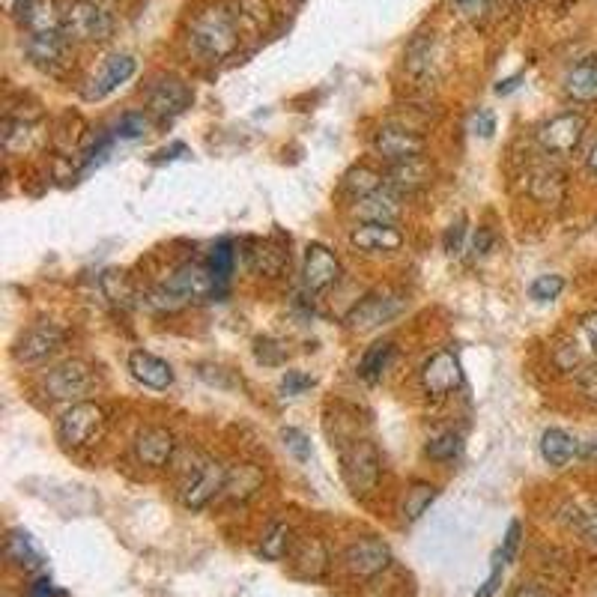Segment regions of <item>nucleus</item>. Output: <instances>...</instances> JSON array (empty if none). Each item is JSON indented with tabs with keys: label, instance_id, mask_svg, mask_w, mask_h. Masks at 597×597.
I'll return each mask as SVG.
<instances>
[{
	"label": "nucleus",
	"instance_id": "obj_53",
	"mask_svg": "<svg viewBox=\"0 0 597 597\" xmlns=\"http://www.w3.org/2000/svg\"><path fill=\"white\" fill-rule=\"evenodd\" d=\"M589 168L597 174V144L592 147V153H589Z\"/></svg>",
	"mask_w": 597,
	"mask_h": 597
},
{
	"label": "nucleus",
	"instance_id": "obj_42",
	"mask_svg": "<svg viewBox=\"0 0 597 597\" xmlns=\"http://www.w3.org/2000/svg\"><path fill=\"white\" fill-rule=\"evenodd\" d=\"M520 541H523V526L514 520V523L508 526L505 538H502V547H499V556L505 559V565L514 562V556H517V550H520Z\"/></svg>",
	"mask_w": 597,
	"mask_h": 597
},
{
	"label": "nucleus",
	"instance_id": "obj_9",
	"mask_svg": "<svg viewBox=\"0 0 597 597\" xmlns=\"http://www.w3.org/2000/svg\"><path fill=\"white\" fill-rule=\"evenodd\" d=\"M392 565V550L380 538H362L344 550V568L359 580H374Z\"/></svg>",
	"mask_w": 597,
	"mask_h": 597
},
{
	"label": "nucleus",
	"instance_id": "obj_28",
	"mask_svg": "<svg viewBox=\"0 0 597 597\" xmlns=\"http://www.w3.org/2000/svg\"><path fill=\"white\" fill-rule=\"evenodd\" d=\"M263 487V472L254 463H242L239 469H227V484L224 493L233 502H245L248 496H254Z\"/></svg>",
	"mask_w": 597,
	"mask_h": 597
},
{
	"label": "nucleus",
	"instance_id": "obj_27",
	"mask_svg": "<svg viewBox=\"0 0 597 597\" xmlns=\"http://www.w3.org/2000/svg\"><path fill=\"white\" fill-rule=\"evenodd\" d=\"M436 63V39L433 33H418L406 45V72L412 78H427Z\"/></svg>",
	"mask_w": 597,
	"mask_h": 597
},
{
	"label": "nucleus",
	"instance_id": "obj_39",
	"mask_svg": "<svg viewBox=\"0 0 597 597\" xmlns=\"http://www.w3.org/2000/svg\"><path fill=\"white\" fill-rule=\"evenodd\" d=\"M281 439H284V448H287L299 463H308V460H311V442H308V436H305L302 430L284 427V430H281Z\"/></svg>",
	"mask_w": 597,
	"mask_h": 597
},
{
	"label": "nucleus",
	"instance_id": "obj_54",
	"mask_svg": "<svg viewBox=\"0 0 597 597\" xmlns=\"http://www.w3.org/2000/svg\"><path fill=\"white\" fill-rule=\"evenodd\" d=\"M586 457H592V460H597V439H595V442H592V445H589V448H586Z\"/></svg>",
	"mask_w": 597,
	"mask_h": 597
},
{
	"label": "nucleus",
	"instance_id": "obj_33",
	"mask_svg": "<svg viewBox=\"0 0 597 597\" xmlns=\"http://www.w3.org/2000/svg\"><path fill=\"white\" fill-rule=\"evenodd\" d=\"M386 186V180L377 174V171H371V168H353L347 177H344V192L347 195H353V198H368L371 192H377V189H383Z\"/></svg>",
	"mask_w": 597,
	"mask_h": 597
},
{
	"label": "nucleus",
	"instance_id": "obj_41",
	"mask_svg": "<svg viewBox=\"0 0 597 597\" xmlns=\"http://www.w3.org/2000/svg\"><path fill=\"white\" fill-rule=\"evenodd\" d=\"M451 6L463 21H481L490 12L493 0H451Z\"/></svg>",
	"mask_w": 597,
	"mask_h": 597
},
{
	"label": "nucleus",
	"instance_id": "obj_7",
	"mask_svg": "<svg viewBox=\"0 0 597 597\" xmlns=\"http://www.w3.org/2000/svg\"><path fill=\"white\" fill-rule=\"evenodd\" d=\"M66 344V332L54 323H36L30 326L27 332L18 335L15 347H12V356L18 365H27V368H36V365H45L48 359H54Z\"/></svg>",
	"mask_w": 597,
	"mask_h": 597
},
{
	"label": "nucleus",
	"instance_id": "obj_19",
	"mask_svg": "<svg viewBox=\"0 0 597 597\" xmlns=\"http://www.w3.org/2000/svg\"><path fill=\"white\" fill-rule=\"evenodd\" d=\"M129 371H132V377H135L141 386H147V389L165 392V389L174 386V368H171L165 359H159V356H153V353H147V350H135V353L129 356Z\"/></svg>",
	"mask_w": 597,
	"mask_h": 597
},
{
	"label": "nucleus",
	"instance_id": "obj_31",
	"mask_svg": "<svg viewBox=\"0 0 597 597\" xmlns=\"http://www.w3.org/2000/svg\"><path fill=\"white\" fill-rule=\"evenodd\" d=\"M392 356H395V347H392L389 341H380V344L368 347V350H365V356H362V362H359V374H362V380L377 383V380L386 374V368H389Z\"/></svg>",
	"mask_w": 597,
	"mask_h": 597
},
{
	"label": "nucleus",
	"instance_id": "obj_46",
	"mask_svg": "<svg viewBox=\"0 0 597 597\" xmlns=\"http://www.w3.org/2000/svg\"><path fill=\"white\" fill-rule=\"evenodd\" d=\"M463 239H466V218L460 215V218L445 230V251H448V254H460V251H463Z\"/></svg>",
	"mask_w": 597,
	"mask_h": 597
},
{
	"label": "nucleus",
	"instance_id": "obj_40",
	"mask_svg": "<svg viewBox=\"0 0 597 597\" xmlns=\"http://www.w3.org/2000/svg\"><path fill=\"white\" fill-rule=\"evenodd\" d=\"M147 129H150L147 117L132 111V114H123V117H120V123H117V138H123V141H138V138L147 135Z\"/></svg>",
	"mask_w": 597,
	"mask_h": 597
},
{
	"label": "nucleus",
	"instance_id": "obj_1",
	"mask_svg": "<svg viewBox=\"0 0 597 597\" xmlns=\"http://www.w3.org/2000/svg\"><path fill=\"white\" fill-rule=\"evenodd\" d=\"M215 293H218V281H215V275L209 272V266L186 263V266H180L162 287H156V290L150 293L147 302H150L156 311H180L183 305L212 299Z\"/></svg>",
	"mask_w": 597,
	"mask_h": 597
},
{
	"label": "nucleus",
	"instance_id": "obj_11",
	"mask_svg": "<svg viewBox=\"0 0 597 597\" xmlns=\"http://www.w3.org/2000/svg\"><path fill=\"white\" fill-rule=\"evenodd\" d=\"M583 132H586V120L580 114H559V117H553L550 123L541 126L538 141H541V147L547 153L568 156V153H574L580 147Z\"/></svg>",
	"mask_w": 597,
	"mask_h": 597
},
{
	"label": "nucleus",
	"instance_id": "obj_2",
	"mask_svg": "<svg viewBox=\"0 0 597 597\" xmlns=\"http://www.w3.org/2000/svg\"><path fill=\"white\" fill-rule=\"evenodd\" d=\"M192 48L206 60H221L236 48V15L227 6L206 9L192 24Z\"/></svg>",
	"mask_w": 597,
	"mask_h": 597
},
{
	"label": "nucleus",
	"instance_id": "obj_18",
	"mask_svg": "<svg viewBox=\"0 0 597 597\" xmlns=\"http://www.w3.org/2000/svg\"><path fill=\"white\" fill-rule=\"evenodd\" d=\"M174 448H177L174 433L165 430V427H144V430H138L135 445H132L135 460L141 466H150V469H162L165 463H171Z\"/></svg>",
	"mask_w": 597,
	"mask_h": 597
},
{
	"label": "nucleus",
	"instance_id": "obj_13",
	"mask_svg": "<svg viewBox=\"0 0 597 597\" xmlns=\"http://www.w3.org/2000/svg\"><path fill=\"white\" fill-rule=\"evenodd\" d=\"M302 278H305V287L311 293H323L329 290L332 284H338L341 278V260L320 242L308 245L305 248V266H302Z\"/></svg>",
	"mask_w": 597,
	"mask_h": 597
},
{
	"label": "nucleus",
	"instance_id": "obj_29",
	"mask_svg": "<svg viewBox=\"0 0 597 597\" xmlns=\"http://www.w3.org/2000/svg\"><path fill=\"white\" fill-rule=\"evenodd\" d=\"M6 556H9V562H15L24 571H39L42 568V553H39V547L33 544V538L27 532H12L6 538Z\"/></svg>",
	"mask_w": 597,
	"mask_h": 597
},
{
	"label": "nucleus",
	"instance_id": "obj_35",
	"mask_svg": "<svg viewBox=\"0 0 597 597\" xmlns=\"http://www.w3.org/2000/svg\"><path fill=\"white\" fill-rule=\"evenodd\" d=\"M427 457L430 460H436V463H454L457 457H460V451H463V439L457 436V433H439V436H433V439H427Z\"/></svg>",
	"mask_w": 597,
	"mask_h": 597
},
{
	"label": "nucleus",
	"instance_id": "obj_14",
	"mask_svg": "<svg viewBox=\"0 0 597 597\" xmlns=\"http://www.w3.org/2000/svg\"><path fill=\"white\" fill-rule=\"evenodd\" d=\"M69 36L63 30H45V33H27V57L33 60V66L45 69V72H57L66 66V54H69Z\"/></svg>",
	"mask_w": 597,
	"mask_h": 597
},
{
	"label": "nucleus",
	"instance_id": "obj_17",
	"mask_svg": "<svg viewBox=\"0 0 597 597\" xmlns=\"http://www.w3.org/2000/svg\"><path fill=\"white\" fill-rule=\"evenodd\" d=\"M135 72H138L135 57H129V54H114V57H108L105 66H102V72L90 78V84H87V90H84V99H87V102L105 99L108 93H114L117 87H123Z\"/></svg>",
	"mask_w": 597,
	"mask_h": 597
},
{
	"label": "nucleus",
	"instance_id": "obj_48",
	"mask_svg": "<svg viewBox=\"0 0 597 597\" xmlns=\"http://www.w3.org/2000/svg\"><path fill=\"white\" fill-rule=\"evenodd\" d=\"M472 129H475V135L490 138V135L496 132V117H493L490 111H478L475 120H472Z\"/></svg>",
	"mask_w": 597,
	"mask_h": 597
},
{
	"label": "nucleus",
	"instance_id": "obj_44",
	"mask_svg": "<svg viewBox=\"0 0 597 597\" xmlns=\"http://www.w3.org/2000/svg\"><path fill=\"white\" fill-rule=\"evenodd\" d=\"M502 577H505V559L496 553V559H493V568H490V577L481 583V589L475 592V597H493L499 592V586H502Z\"/></svg>",
	"mask_w": 597,
	"mask_h": 597
},
{
	"label": "nucleus",
	"instance_id": "obj_30",
	"mask_svg": "<svg viewBox=\"0 0 597 597\" xmlns=\"http://www.w3.org/2000/svg\"><path fill=\"white\" fill-rule=\"evenodd\" d=\"M248 263H251L254 272L275 278V275H281V269L287 263V251L281 245H272V242H257L254 251H248Z\"/></svg>",
	"mask_w": 597,
	"mask_h": 597
},
{
	"label": "nucleus",
	"instance_id": "obj_21",
	"mask_svg": "<svg viewBox=\"0 0 597 597\" xmlns=\"http://www.w3.org/2000/svg\"><path fill=\"white\" fill-rule=\"evenodd\" d=\"M365 224H395L400 218V200L398 195L383 186L377 192H371L368 198L356 200V209H353Z\"/></svg>",
	"mask_w": 597,
	"mask_h": 597
},
{
	"label": "nucleus",
	"instance_id": "obj_47",
	"mask_svg": "<svg viewBox=\"0 0 597 597\" xmlns=\"http://www.w3.org/2000/svg\"><path fill=\"white\" fill-rule=\"evenodd\" d=\"M580 338H583V344L589 347V353L597 359V314H592V317H586V320H583V326H580Z\"/></svg>",
	"mask_w": 597,
	"mask_h": 597
},
{
	"label": "nucleus",
	"instance_id": "obj_49",
	"mask_svg": "<svg viewBox=\"0 0 597 597\" xmlns=\"http://www.w3.org/2000/svg\"><path fill=\"white\" fill-rule=\"evenodd\" d=\"M27 597H54V586H51V580H48V577H39V580L30 586Z\"/></svg>",
	"mask_w": 597,
	"mask_h": 597
},
{
	"label": "nucleus",
	"instance_id": "obj_20",
	"mask_svg": "<svg viewBox=\"0 0 597 597\" xmlns=\"http://www.w3.org/2000/svg\"><path fill=\"white\" fill-rule=\"evenodd\" d=\"M433 180V168L427 159H406V162H395L386 171V186L392 192H418L424 186H430Z\"/></svg>",
	"mask_w": 597,
	"mask_h": 597
},
{
	"label": "nucleus",
	"instance_id": "obj_52",
	"mask_svg": "<svg viewBox=\"0 0 597 597\" xmlns=\"http://www.w3.org/2000/svg\"><path fill=\"white\" fill-rule=\"evenodd\" d=\"M183 150H186V147H183V144H177V147H174L171 153H183ZM165 159H177V156H168V153H159V162H165Z\"/></svg>",
	"mask_w": 597,
	"mask_h": 597
},
{
	"label": "nucleus",
	"instance_id": "obj_6",
	"mask_svg": "<svg viewBox=\"0 0 597 597\" xmlns=\"http://www.w3.org/2000/svg\"><path fill=\"white\" fill-rule=\"evenodd\" d=\"M96 386V371L81 362V359H72V362H63L57 368H51L42 380V392L45 398L51 400H75L81 403L84 395H90Z\"/></svg>",
	"mask_w": 597,
	"mask_h": 597
},
{
	"label": "nucleus",
	"instance_id": "obj_43",
	"mask_svg": "<svg viewBox=\"0 0 597 597\" xmlns=\"http://www.w3.org/2000/svg\"><path fill=\"white\" fill-rule=\"evenodd\" d=\"M311 386H314V380H311L308 374H302V371H287L284 380H281V392H284L287 398H296V395L308 392Z\"/></svg>",
	"mask_w": 597,
	"mask_h": 597
},
{
	"label": "nucleus",
	"instance_id": "obj_5",
	"mask_svg": "<svg viewBox=\"0 0 597 597\" xmlns=\"http://www.w3.org/2000/svg\"><path fill=\"white\" fill-rule=\"evenodd\" d=\"M102 430H105V409H102L99 403L81 400V403H72V406L60 415L57 439H60L66 448H84V445H90Z\"/></svg>",
	"mask_w": 597,
	"mask_h": 597
},
{
	"label": "nucleus",
	"instance_id": "obj_32",
	"mask_svg": "<svg viewBox=\"0 0 597 597\" xmlns=\"http://www.w3.org/2000/svg\"><path fill=\"white\" fill-rule=\"evenodd\" d=\"M436 496H439V490H436L433 484H424V481L412 484L409 493H406V499H403V520H406V523L421 520L424 511L436 502Z\"/></svg>",
	"mask_w": 597,
	"mask_h": 597
},
{
	"label": "nucleus",
	"instance_id": "obj_24",
	"mask_svg": "<svg viewBox=\"0 0 597 597\" xmlns=\"http://www.w3.org/2000/svg\"><path fill=\"white\" fill-rule=\"evenodd\" d=\"M577 451H580V445H577V439L568 430H562V427L544 430V436H541V457L550 466H556V469L568 466L577 457Z\"/></svg>",
	"mask_w": 597,
	"mask_h": 597
},
{
	"label": "nucleus",
	"instance_id": "obj_36",
	"mask_svg": "<svg viewBox=\"0 0 597 597\" xmlns=\"http://www.w3.org/2000/svg\"><path fill=\"white\" fill-rule=\"evenodd\" d=\"M287 547H290V526L287 523H272L266 529V535H263V544H260L263 559L281 562L287 556Z\"/></svg>",
	"mask_w": 597,
	"mask_h": 597
},
{
	"label": "nucleus",
	"instance_id": "obj_50",
	"mask_svg": "<svg viewBox=\"0 0 597 597\" xmlns=\"http://www.w3.org/2000/svg\"><path fill=\"white\" fill-rule=\"evenodd\" d=\"M517 84H520V75H517V78H508V81H499L496 93H499V96H505V93H511V90H517Z\"/></svg>",
	"mask_w": 597,
	"mask_h": 597
},
{
	"label": "nucleus",
	"instance_id": "obj_15",
	"mask_svg": "<svg viewBox=\"0 0 597 597\" xmlns=\"http://www.w3.org/2000/svg\"><path fill=\"white\" fill-rule=\"evenodd\" d=\"M374 150L389 165H395V162H406V159H418L424 153V138L418 132L400 129V126H383L374 135Z\"/></svg>",
	"mask_w": 597,
	"mask_h": 597
},
{
	"label": "nucleus",
	"instance_id": "obj_45",
	"mask_svg": "<svg viewBox=\"0 0 597 597\" xmlns=\"http://www.w3.org/2000/svg\"><path fill=\"white\" fill-rule=\"evenodd\" d=\"M577 532L597 547V508H589V511H577V520H574Z\"/></svg>",
	"mask_w": 597,
	"mask_h": 597
},
{
	"label": "nucleus",
	"instance_id": "obj_34",
	"mask_svg": "<svg viewBox=\"0 0 597 597\" xmlns=\"http://www.w3.org/2000/svg\"><path fill=\"white\" fill-rule=\"evenodd\" d=\"M233 263H236L233 242H230V239H221V242L209 251V263H206V266H209V272L215 275L218 287L230 281V275H233Z\"/></svg>",
	"mask_w": 597,
	"mask_h": 597
},
{
	"label": "nucleus",
	"instance_id": "obj_37",
	"mask_svg": "<svg viewBox=\"0 0 597 597\" xmlns=\"http://www.w3.org/2000/svg\"><path fill=\"white\" fill-rule=\"evenodd\" d=\"M33 144V129L24 120H6L3 123V147L6 153H24Z\"/></svg>",
	"mask_w": 597,
	"mask_h": 597
},
{
	"label": "nucleus",
	"instance_id": "obj_22",
	"mask_svg": "<svg viewBox=\"0 0 597 597\" xmlns=\"http://www.w3.org/2000/svg\"><path fill=\"white\" fill-rule=\"evenodd\" d=\"M350 242L359 251H398L403 245V233L395 224H359L350 233Z\"/></svg>",
	"mask_w": 597,
	"mask_h": 597
},
{
	"label": "nucleus",
	"instance_id": "obj_55",
	"mask_svg": "<svg viewBox=\"0 0 597 597\" xmlns=\"http://www.w3.org/2000/svg\"><path fill=\"white\" fill-rule=\"evenodd\" d=\"M24 3H27V0H9V6H12V9H15V12H18V9H21V6H24Z\"/></svg>",
	"mask_w": 597,
	"mask_h": 597
},
{
	"label": "nucleus",
	"instance_id": "obj_16",
	"mask_svg": "<svg viewBox=\"0 0 597 597\" xmlns=\"http://www.w3.org/2000/svg\"><path fill=\"white\" fill-rule=\"evenodd\" d=\"M400 308H403V302H400L398 296H383V293L368 296V299H362V302L347 314V326H350L353 332H374V329H380L383 323H389Z\"/></svg>",
	"mask_w": 597,
	"mask_h": 597
},
{
	"label": "nucleus",
	"instance_id": "obj_10",
	"mask_svg": "<svg viewBox=\"0 0 597 597\" xmlns=\"http://www.w3.org/2000/svg\"><path fill=\"white\" fill-rule=\"evenodd\" d=\"M460 383H463V371L451 350L433 353L421 368V386L430 398H445L454 389H460Z\"/></svg>",
	"mask_w": 597,
	"mask_h": 597
},
{
	"label": "nucleus",
	"instance_id": "obj_51",
	"mask_svg": "<svg viewBox=\"0 0 597 597\" xmlns=\"http://www.w3.org/2000/svg\"><path fill=\"white\" fill-rule=\"evenodd\" d=\"M514 597H553V595H547V592H541V589H535V586H523V589H520Z\"/></svg>",
	"mask_w": 597,
	"mask_h": 597
},
{
	"label": "nucleus",
	"instance_id": "obj_26",
	"mask_svg": "<svg viewBox=\"0 0 597 597\" xmlns=\"http://www.w3.org/2000/svg\"><path fill=\"white\" fill-rule=\"evenodd\" d=\"M565 93L574 102H597V60L577 63L565 75Z\"/></svg>",
	"mask_w": 597,
	"mask_h": 597
},
{
	"label": "nucleus",
	"instance_id": "obj_25",
	"mask_svg": "<svg viewBox=\"0 0 597 597\" xmlns=\"http://www.w3.org/2000/svg\"><path fill=\"white\" fill-rule=\"evenodd\" d=\"M18 21L27 27V33L63 30V15L54 9L51 0H27V3L18 9Z\"/></svg>",
	"mask_w": 597,
	"mask_h": 597
},
{
	"label": "nucleus",
	"instance_id": "obj_12",
	"mask_svg": "<svg viewBox=\"0 0 597 597\" xmlns=\"http://www.w3.org/2000/svg\"><path fill=\"white\" fill-rule=\"evenodd\" d=\"M192 105V90L183 78H174V75H165L159 78L153 87H150V96H147V108L162 117V120H171V117H180L186 108Z\"/></svg>",
	"mask_w": 597,
	"mask_h": 597
},
{
	"label": "nucleus",
	"instance_id": "obj_4",
	"mask_svg": "<svg viewBox=\"0 0 597 597\" xmlns=\"http://www.w3.org/2000/svg\"><path fill=\"white\" fill-rule=\"evenodd\" d=\"M63 33L72 42H108L114 36V18L96 0H75L63 12Z\"/></svg>",
	"mask_w": 597,
	"mask_h": 597
},
{
	"label": "nucleus",
	"instance_id": "obj_38",
	"mask_svg": "<svg viewBox=\"0 0 597 597\" xmlns=\"http://www.w3.org/2000/svg\"><path fill=\"white\" fill-rule=\"evenodd\" d=\"M565 290V278L562 275H538L529 287L535 302H553L559 293Z\"/></svg>",
	"mask_w": 597,
	"mask_h": 597
},
{
	"label": "nucleus",
	"instance_id": "obj_23",
	"mask_svg": "<svg viewBox=\"0 0 597 597\" xmlns=\"http://www.w3.org/2000/svg\"><path fill=\"white\" fill-rule=\"evenodd\" d=\"M293 571L302 580H323L329 571V553H326L323 541L305 538L293 553Z\"/></svg>",
	"mask_w": 597,
	"mask_h": 597
},
{
	"label": "nucleus",
	"instance_id": "obj_8",
	"mask_svg": "<svg viewBox=\"0 0 597 597\" xmlns=\"http://www.w3.org/2000/svg\"><path fill=\"white\" fill-rule=\"evenodd\" d=\"M224 484H227V469L218 460H203L180 487V505L189 511H203L218 493H224Z\"/></svg>",
	"mask_w": 597,
	"mask_h": 597
},
{
	"label": "nucleus",
	"instance_id": "obj_3",
	"mask_svg": "<svg viewBox=\"0 0 597 597\" xmlns=\"http://www.w3.org/2000/svg\"><path fill=\"white\" fill-rule=\"evenodd\" d=\"M341 472L353 496L365 499L380 484V454L368 439H356L341 448Z\"/></svg>",
	"mask_w": 597,
	"mask_h": 597
}]
</instances>
